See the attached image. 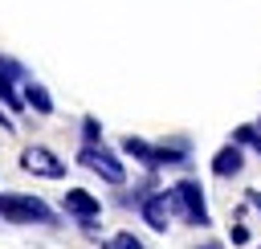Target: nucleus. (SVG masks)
Masks as SVG:
<instances>
[{
  "label": "nucleus",
  "mask_w": 261,
  "mask_h": 249,
  "mask_svg": "<svg viewBox=\"0 0 261 249\" xmlns=\"http://www.w3.org/2000/svg\"><path fill=\"white\" fill-rule=\"evenodd\" d=\"M0 216L12 225H61V216L41 196H20V192H0Z\"/></svg>",
  "instance_id": "1"
},
{
  "label": "nucleus",
  "mask_w": 261,
  "mask_h": 249,
  "mask_svg": "<svg viewBox=\"0 0 261 249\" xmlns=\"http://www.w3.org/2000/svg\"><path fill=\"white\" fill-rule=\"evenodd\" d=\"M171 204H175V212H179L188 225H200V229H208V225H212L208 200H204V192H200V184H196V180H179V184L171 188Z\"/></svg>",
  "instance_id": "2"
},
{
  "label": "nucleus",
  "mask_w": 261,
  "mask_h": 249,
  "mask_svg": "<svg viewBox=\"0 0 261 249\" xmlns=\"http://www.w3.org/2000/svg\"><path fill=\"white\" fill-rule=\"evenodd\" d=\"M77 163L90 167L94 176H102L106 184H126V167H122V159H118L110 147H102V143H86V147L77 151Z\"/></svg>",
  "instance_id": "3"
},
{
  "label": "nucleus",
  "mask_w": 261,
  "mask_h": 249,
  "mask_svg": "<svg viewBox=\"0 0 261 249\" xmlns=\"http://www.w3.org/2000/svg\"><path fill=\"white\" fill-rule=\"evenodd\" d=\"M20 167H24L29 176H41V180H61V176H65V163H61L49 147H41V143H33V147L20 151Z\"/></svg>",
  "instance_id": "4"
},
{
  "label": "nucleus",
  "mask_w": 261,
  "mask_h": 249,
  "mask_svg": "<svg viewBox=\"0 0 261 249\" xmlns=\"http://www.w3.org/2000/svg\"><path fill=\"white\" fill-rule=\"evenodd\" d=\"M139 212H143L147 229H155V233H167V225H171V212H175V204H171V192H147V196L139 200Z\"/></svg>",
  "instance_id": "5"
},
{
  "label": "nucleus",
  "mask_w": 261,
  "mask_h": 249,
  "mask_svg": "<svg viewBox=\"0 0 261 249\" xmlns=\"http://www.w3.org/2000/svg\"><path fill=\"white\" fill-rule=\"evenodd\" d=\"M61 208H65L73 220H82L86 229H90V225L102 216V200H98V196H90L86 188H65V200H61Z\"/></svg>",
  "instance_id": "6"
},
{
  "label": "nucleus",
  "mask_w": 261,
  "mask_h": 249,
  "mask_svg": "<svg viewBox=\"0 0 261 249\" xmlns=\"http://www.w3.org/2000/svg\"><path fill=\"white\" fill-rule=\"evenodd\" d=\"M241 167H245V151H241V143H228V147H220V151L212 155V176H220V180L237 176Z\"/></svg>",
  "instance_id": "7"
},
{
  "label": "nucleus",
  "mask_w": 261,
  "mask_h": 249,
  "mask_svg": "<svg viewBox=\"0 0 261 249\" xmlns=\"http://www.w3.org/2000/svg\"><path fill=\"white\" fill-rule=\"evenodd\" d=\"M122 151H126V155H135V159H139L143 167H151V171L159 167V155H155V147H151L147 139H135V135H126V139H122Z\"/></svg>",
  "instance_id": "8"
},
{
  "label": "nucleus",
  "mask_w": 261,
  "mask_h": 249,
  "mask_svg": "<svg viewBox=\"0 0 261 249\" xmlns=\"http://www.w3.org/2000/svg\"><path fill=\"white\" fill-rule=\"evenodd\" d=\"M24 106H33L37 114H53V98L41 82H24Z\"/></svg>",
  "instance_id": "9"
},
{
  "label": "nucleus",
  "mask_w": 261,
  "mask_h": 249,
  "mask_svg": "<svg viewBox=\"0 0 261 249\" xmlns=\"http://www.w3.org/2000/svg\"><path fill=\"white\" fill-rule=\"evenodd\" d=\"M155 155H159V167L188 163V147H184V143H159V147H155Z\"/></svg>",
  "instance_id": "10"
},
{
  "label": "nucleus",
  "mask_w": 261,
  "mask_h": 249,
  "mask_svg": "<svg viewBox=\"0 0 261 249\" xmlns=\"http://www.w3.org/2000/svg\"><path fill=\"white\" fill-rule=\"evenodd\" d=\"M16 78H8V73H0V102L16 114V110H24V94H16V86H12Z\"/></svg>",
  "instance_id": "11"
},
{
  "label": "nucleus",
  "mask_w": 261,
  "mask_h": 249,
  "mask_svg": "<svg viewBox=\"0 0 261 249\" xmlns=\"http://www.w3.org/2000/svg\"><path fill=\"white\" fill-rule=\"evenodd\" d=\"M232 143H241V147H253V151L261 155V131H257V127H241V131L232 135Z\"/></svg>",
  "instance_id": "12"
},
{
  "label": "nucleus",
  "mask_w": 261,
  "mask_h": 249,
  "mask_svg": "<svg viewBox=\"0 0 261 249\" xmlns=\"http://www.w3.org/2000/svg\"><path fill=\"white\" fill-rule=\"evenodd\" d=\"M82 139L86 143H102V122L98 118H82Z\"/></svg>",
  "instance_id": "13"
},
{
  "label": "nucleus",
  "mask_w": 261,
  "mask_h": 249,
  "mask_svg": "<svg viewBox=\"0 0 261 249\" xmlns=\"http://www.w3.org/2000/svg\"><path fill=\"white\" fill-rule=\"evenodd\" d=\"M0 73H8V78H16V82H29L24 69H20V61H12V57H0Z\"/></svg>",
  "instance_id": "14"
},
{
  "label": "nucleus",
  "mask_w": 261,
  "mask_h": 249,
  "mask_svg": "<svg viewBox=\"0 0 261 249\" xmlns=\"http://www.w3.org/2000/svg\"><path fill=\"white\" fill-rule=\"evenodd\" d=\"M114 245H118V249H147L135 233H118V237H114Z\"/></svg>",
  "instance_id": "15"
},
{
  "label": "nucleus",
  "mask_w": 261,
  "mask_h": 249,
  "mask_svg": "<svg viewBox=\"0 0 261 249\" xmlns=\"http://www.w3.org/2000/svg\"><path fill=\"white\" fill-rule=\"evenodd\" d=\"M232 241L245 245V241H249V229H245V225H232Z\"/></svg>",
  "instance_id": "16"
},
{
  "label": "nucleus",
  "mask_w": 261,
  "mask_h": 249,
  "mask_svg": "<svg viewBox=\"0 0 261 249\" xmlns=\"http://www.w3.org/2000/svg\"><path fill=\"white\" fill-rule=\"evenodd\" d=\"M249 204H253V208H257V212H261V192H257V188H253V192H249Z\"/></svg>",
  "instance_id": "17"
},
{
  "label": "nucleus",
  "mask_w": 261,
  "mask_h": 249,
  "mask_svg": "<svg viewBox=\"0 0 261 249\" xmlns=\"http://www.w3.org/2000/svg\"><path fill=\"white\" fill-rule=\"evenodd\" d=\"M196 249H224L220 241H204V245H196Z\"/></svg>",
  "instance_id": "18"
},
{
  "label": "nucleus",
  "mask_w": 261,
  "mask_h": 249,
  "mask_svg": "<svg viewBox=\"0 0 261 249\" xmlns=\"http://www.w3.org/2000/svg\"><path fill=\"white\" fill-rule=\"evenodd\" d=\"M0 127H4V131H12V118H8L4 110H0Z\"/></svg>",
  "instance_id": "19"
},
{
  "label": "nucleus",
  "mask_w": 261,
  "mask_h": 249,
  "mask_svg": "<svg viewBox=\"0 0 261 249\" xmlns=\"http://www.w3.org/2000/svg\"><path fill=\"white\" fill-rule=\"evenodd\" d=\"M102 249H118V245H114V241H110V245H102Z\"/></svg>",
  "instance_id": "20"
},
{
  "label": "nucleus",
  "mask_w": 261,
  "mask_h": 249,
  "mask_svg": "<svg viewBox=\"0 0 261 249\" xmlns=\"http://www.w3.org/2000/svg\"><path fill=\"white\" fill-rule=\"evenodd\" d=\"M257 131H261V118H257Z\"/></svg>",
  "instance_id": "21"
}]
</instances>
